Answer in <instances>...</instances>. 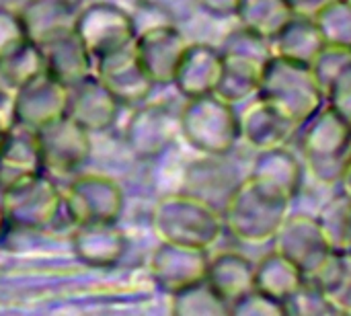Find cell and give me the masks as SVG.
<instances>
[{
  "label": "cell",
  "instance_id": "8d00e7d4",
  "mask_svg": "<svg viewBox=\"0 0 351 316\" xmlns=\"http://www.w3.org/2000/svg\"><path fill=\"white\" fill-rule=\"evenodd\" d=\"M27 29L19 10L0 6V60L27 43Z\"/></svg>",
  "mask_w": 351,
  "mask_h": 316
},
{
  "label": "cell",
  "instance_id": "7a4b0ae2",
  "mask_svg": "<svg viewBox=\"0 0 351 316\" xmlns=\"http://www.w3.org/2000/svg\"><path fill=\"white\" fill-rule=\"evenodd\" d=\"M306 173L323 187H339L351 162V123L329 103L298 130Z\"/></svg>",
  "mask_w": 351,
  "mask_h": 316
},
{
  "label": "cell",
  "instance_id": "6da1fadb",
  "mask_svg": "<svg viewBox=\"0 0 351 316\" xmlns=\"http://www.w3.org/2000/svg\"><path fill=\"white\" fill-rule=\"evenodd\" d=\"M150 226L158 243L185 245L206 251L216 247L222 234H226L222 212L181 189L162 195L154 204L150 212Z\"/></svg>",
  "mask_w": 351,
  "mask_h": 316
},
{
  "label": "cell",
  "instance_id": "f35d334b",
  "mask_svg": "<svg viewBox=\"0 0 351 316\" xmlns=\"http://www.w3.org/2000/svg\"><path fill=\"white\" fill-rule=\"evenodd\" d=\"M130 12H132V19H134L136 35L146 31V29L158 27V25L175 23L173 12L167 6H162L160 2H154V0H138Z\"/></svg>",
  "mask_w": 351,
  "mask_h": 316
},
{
  "label": "cell",
  "instance_id": "836d02e7",
  "mask_svg": "<svg viewBox=\"0 0 351 316\" xmlns=\"http://www.w3.org/2000/svg\"><path fill=\"white\" fill-rule=\"evenodd\" d=\"M315 21L329 45L351 49V2L329 0L315 14Z\"/></svg>",
  "mask_w": 351,
  "mask_h": 316
},
{
  "label": "cell",
  "instance_id": "cb8c5ba5",
  "mask_svg": "<svg viewBox=\"0 0 351 316\" xmlns=\"http://www.w3.org/2000/svg\"><path fill=\"white\" fill-rule=\"evenodd\" d=\"M78 10V0H27L19 8V14L29 41L43 45L51 37L72 31Z\"/></svg>",
  "mask_w": 351,
  "mask_h": 316
},
{
  "label": "cell",
  "instance_id": "60d3db41",
  "mask_svg": "<svg viewBox=\"0 0 351 316\" xmlns=\"http://www.w3.org/2000/svg\"><path fill=\"white\" fill-rule=\"evenodd\" d=\"M19 127L16 101L12 88H0V142Z\"/></svg>",
  "mask_w": 351,
  "mask_h": 316
},
{
  "label": "cell",
  "instance_id": "5bb4252c",
  "mask_svg": "<svg viewBox=\"0 0 351 316\" xmlns=\"http://www.w3.org/2000/svg\"><path fill=\"white\" fill-rule=\"evenodd\" d=\"M189 41L177 27V23L171 25H158L152 29H146L136 35L134 39V51L154 82V86H171L177 66L187 49Z\"/></svg>",
  "mask_w": 351,
  "mask_h": 316
},
{
  "label": "cell",
  "instance_id": "e575fe53",
  "mask_svg": "<svg viewBox=\"0 0 351 316\" xmlns=\"http://www.w3.org/2000/svg\"><path fill=\"white\" fill-rule=\"evenodd\" d=\"M286 316H327L339 315L333 302L327 298V294L319 288L317 282L311 278L304 280V284L294 292V296L284 304Z\"/></svg>",
  "mask_w": 351,
  "mask_h": 316
},
{
  "label": "cell",
  "instance_id": "52a82bcc",
  "mask_svg": "<svg viewBox=\"0 0 351 316\" xmlns=\"http://www.w3.org/2000/svg\"><path fill=\"white\" fill-rule=\"evenodd\" d=\"M0 202L8 226L19 230H47L64 216V193L45 173L0 191Z\"/></svg>",
  "mask_w": 351,
  "mask_h": 316
},
{
  "label": "cell",
  "instance_id": "ee69618b",
  "mask_svg": "<svg viewBox=\"0 0 351 316\" xmlns=\"http://www.w3.org/2000/svg\"><path fill=\"white\" fill-rule=\"evenodd\" d=\"M339 187H341L343 191L351 193V162L350 167H348V171H346V175H343V179H341V183H339Z\"/></svg>",
  "mask_w": 351,
  "mask_h": 316
},
{
  "label": "cell",
  "instance_id": "d6a6232c",
  "mask_svg": "<svg viewBox=\"0 0 351 316\" xmlns=\"http://www.w3.org/2000/svg\"><path fill=\"white\" fill-rule=\"evenodd\" d=\"M45 72L43 51L37 43L27 41L12 53L0 60V78L8 88H19Z\"/></svg>",
  "mask_w": 351,
  "mask_h": 316
},
{
  "label": "cell",
  "instance_id": "f6af8a7d",
  "mask_svg": "<svg viewBox=\"0 0 351 316\" xmlns=\"http://www.w3.org/2000/svg\"><path fill=\"white\" fill-rule=\"evenodd\" d=\"M8 230V220H6V214H4V208H2V202H0V239L2 234Z\"/></svg>",
  "mask_w": 351,
  "mask_h": 316
},
{
  "label": "cell",
  "instance_id": "bcb514c9",
  "mask_svg": "<svg viewBox=\"0 0 351 316\" xmlns=\"http://www.w3.org/2000/svg\"><path fill=\"white\" fill-rule=\"evenodd\" d=\"M350 2H351V0H350Z\"/></svg>",
  "mask_w": 351,
  "mask_h": 316
},
{
  "label": "cell",
  "instance_id": "484cf974",
  "mask_svg": "<svg viewBox=\"0 0 351 316\" xmlns=\"http://www.w3.org/2000/svg\"><path fill=\"white\" fill-rule=\"evenodd\" d=\"M222 58H224V70L216 95L232 105H241L255 99L261 88L263 70L267 62L245 53H224V51Z\"/></svg>",
  "mask_w": 351,
  "mask_h": 316
},
{
  "label": "cell",
  "instance_id": "3957f363",
  "mask_svg": "<svg viewBox=\"0 0 351 316\" xmlns=\"http://www.w3.org/2000/svg\"><path fill=\"white\" fill-rule=\"evenodd\" d=\"M298 130L327 105V93L321 86L313 66L276 56L263 70L259 95Z\"/></svg>",
  "mask_w": 351,
  "mask_h": 316
},
{
  "label": "cell",
  "instance_id": "e0dca14e",
  "mask_svg": "<svg viewBox=\"0 0 351 316\" xmlns=\"http://www.w3.org/2000/svg\"><path fill=\"white\" fill-rule=\"evenodd\" d=\"M95 76L109 88L121 107H136L148 101L154 82L142 68L134 45L95 62Z\"/></svg>",
  "mask_w": 351,
  "mask_h": 316
},
{
  "label": "cell",
  "instance_id": "7c38bea8",
  "mask_svg": "<svg viewBox=\"0 0 351 316\" xmlns=\"http://www.w3.org/2000/svg\"><path fill=\"white\" fill-rule=\"evenodd\" d=\"M210 265V251L173 245V243H158L150 257V278L158 290L167 296H173L202 280H206Z\"/></svg>",
  "mask_w": 351,
  "mask_h": 316
},
{
  "label": "cell",
  "instance_id": "d590c367",
  "mask_svg": "<svg viewBox=\"0 0 351 316\" xmlns=\"http://www.w3.org/2000/svg\"><path fill=\"white\" fill-rule=\"evenodd\" d=\"M351 64V49L348 47H339V45H325L323 51L317 56V60L313 62V70L321 82V86L325 88V93L329 90V86L335 82V78Z\"/></svg>",
  "mask_w": 351,
  "mask_h": 316
},
{
  "label": "cell",
  "instance_id": "5b68a950",
  "mask_svg": "<svg viewBox=\"0 0 351 316\" xmlns=\"http://www.w3.org/2000/svg\"><path fill=\"white\" fill-rule=\"evenodd\" d=\"M292 204L257 187L249 177L222 208L224 232L245 245H271Z\"/></svg>",
  "mask_w": 351,
  "mask_h": 316
},
{
  "label": "cell",
  "instance_id": "30bf717a",
  "mask_svg": "<svg viewBox=\"0 0 351 316\" xmlns=\"http://www.w3.org/2000/svg\"><path fill=\"white\" fill-rule=\"evenodd\" d=\"M37 140L41 148L43 171L49 177L78 173L93 152V134L68 115L37 130Z\"/></svg>",
  "mask_w": 351,
  "mask_h": 316
},
{
  "label": "cell",
  "instance_id": "ac0fdd59",
  "mask_svg": "<svg viewBox=\"0 0 351 316\" xmlns=\"http://www.w3.org/2000/svg\"><path fill=\"white\" fill-rule=\"evenodd\" d=\"M74 257L93 269H111L121 263L128 253V236L117 222L78 224L72 230Z\"/></svg>",
  "mask_w": 351,
  "mask_h": 316
},
{
  "label": "cell",
  "instance_id": "603a6c76",
  "mask_svg": "<svg viewBox=\"0 0 351 316\" xmlns=\"http://www.w3.org/2000/svg\"><path fill=\"white\" fill-rule=\"evenodd\" d=\"M39 47L43 51L45 72H49L66 86H74L95 72V60L78 39L74 29L51 37Z\"/></svg>",
  "mask_w": 351,
  "mask_h": 316
},
{
  "label": "cell",
  "instance_id": "9a60e30c",
  "mask_svg": "<svg viewBox=\"0 0 351 316\" xmlns=\"http://www.w3.org/2000/svg\"><path fill=\"white\" fill-rule=\"evenodd\" d=\"M247 177L269 195L294 204L302 191L306 167L302 158L288 146H278L257 150Z\"/></svg>",
  "mask_w": 351,
  "mask_h": 316
},
{
  "label": "cell",
  "instance_id": "7402d4cb",
  "mask_svg": "<svg viewBox=\"0 0 351 316\" xmlns=\"http://www.w3.org/2000/svg\"><path fill=\"white\" fill-rule=\"evenodd\" d=\"M43 173L37 132L19 125L0 142V191L12 189Z\"/></svg>",
  "mask_w": 351,
  "mask_h": 316
},
{
  "label": "cell",
  "instance_id": "2e32d148",
  "mask_svg": "<svg viewBox=\"0 0 351 316\" xmlns=\"http://www.w3.org/2000/svg\"><path fill=\"white\" fill-rule=\"evenodd\" d=\"M14 101L19 125L37 132L68 113L70 86L49 72H41L27 84L14 88Z\"/></svg>",
  "mask_w": 351,
  "mask_h": 316
},
{
  "label": "cell",
  "instance_id": "b9f144b4",
  "mask_svg": "<svg viewBox=\"0 0 351 316\" xmlns=\"http://www.w3.org/2000/svg\"><path fill=\"white\" fill-rule=\"evenodd\" d=\"M195 4L208 12L210 16H218V19H228L237 14V8L241 4V0H195Z\"/></svg>",
  "mask_w": 351,
  "mask_h": 316
},
{
  "label": "cell",
  "instance_id": "44dd1931",
  "mask_svg": "<svg viewBox=\"0 0 351 316\" xmlns=\"http://www.w3.org/2000/svg\"><path fill=\"white\" fill-rule=\"evenodd\" d=\"M239 117L241 140L249 144L255 152L288 146V142L298 134V127L261 97L247 101L245 109L239 111Z\"/></svg>",
  "mask_w": 351,
  "mask_h": 316
},
{
  "label": "cell",
  "instance_id": "7bdbcfd3",
  "mask_svg": "<svg viewBox=\"0 0 351 316\" xmlns=\"http://www.w3.org/2000/svg\"><path fill=\"white\" fill-rule=\"evenodd\" d=\"M329 0H288V4L292 6V10L296 14H315L321 6H325Z\"/></svg>",
  "mask_w": 351,
  "mask_h": 316
},
{
  "label": "cell",
  "instance_id": "1f68e13d",
  "mask_svg": "<svg viewBox=\"0 0 351 316\" xmlns=\"http://www.w3.org/2000/svg\"><path fill=\"white\" fill-rule=\"evenodd\" d=\"M169 298H171V313L175 316L230 315L228 302L208 284V280H202Z\"/></svg>",
  "mask_w": 351,
  "mask_h": 316
},
{
  "label": "cell",
  "instance_id": "8992f818",
  "mask_svg": "<svg viewBox=\"0 0 351 316\" xmlns=\"http://www.w3.org/2000/svg\"><path fill=\"white\" fill-rule=\"evenodd\" d=\"M74 31L95 62L134 45L136 39L132 12L111 0H93L80 6Z\"/></svg>",
  "mask_w": 351,
  "mask_h": 316
},
{
  "label": "cell",
  "instance_id": "8fae6325",
  "mask_svg": "<svg viewBox=\"0 0 351 316\" xmlns=\"http://www.w3.org/2000/svg\"><path fill=\"white\" fill-rule=\"evenodd\" d=\"M271 247L288 257L306 278L315 276L333 251L317 220V214L290 212Z\"/></svg>",
  "mask_w": 351,
  "mask_h": 316
},
{
  "label": "cell",
  "instance_id": "4dcf8cb0",
  "mask_svg": "<svg viewBox=\"0 0 351 316\" xmlns=\"http://www.w3.org/2000/svg\"><path fill=\"white\" fill-rule=\"evenodd\" d=\"M317 220L333 251H351V193L339 187V191L321 206Z\"/></svg>",
  "mask_w": 351,
  "mask_h": 316
},
{
  "label": "cell",
  "instance_id": "4fadbf2b",
  "mask_svg": "<svg viewBox=\"0 0 351 316\" xmlns=\"http://www.w3.org/2000/svg\"><path fill=\"white\" fill-rule=\"evenodd\" d=\"M247 173H243L241 167L230 160V154H199V158L187 165L181 181V191L195 195L222 212L230 195L247 179Z\"/></svg>",
  "mask_w": 351,
  "mask_h": 316
},
{
  "label": "cell",
  "instance_id": "ffe728a7",
  "mask_svg": "<svg viewBox=\"0 0 351 316\" xmlns=\"http://www.w3.org/2000/svg\"><path fill=\"white\" fill-rule=\"evenodd\" d=\"M121 105L109 93V88L95 76H86L78 84L70 86V101H68V117L88 130L93 136L111 130L119 117Z\"/></svg>",
  "mask_w": 351,
  "mask_h": 316
},
{
  "label": "cell",
  "instance_id": "d4e9b609",
  "mask_svg": "<svg viewBox=\"0 0 351 316\" xmlns=\"http://www.w3.org/2000/svg\"><path fill=\"white\" fill-rule=\"evenodd\" d=\"M206 280L232 308L234 302L255 290V261L239 251L210 255Z\"/></svg>",
  "mask_w": 351,
  "mask_h": 316
},
{
  "label": "cell",
  "instance_id": "83f0119b",
  "mask_svg": "<svg viewBox=\"0 0 351 316\" xmlns=\"http://www.w3.org/2000/svg\"><path fill=\"white\" fill-rule=\"evenodd\" d=\"M306 276L280 251L271 247L267 255L255 261V290L286 304L304 284Z\"/></svg>",
  "mask_w": 351,
  "mask_h": 316
},
{
  "label": "cell",
  "instance_id": "f1b7e54d",
  "mask_svg": "<svg viewBox=\"0 0 351 316\" xmlns=\"http://www.w3.org/2000/svg\"><path fill=\"white\" fill-rule=\"evenodd\" d=\"M296 12L288 0H241L234 19L241 27L255 31L261 37L274 39Z\"/></svg>",
  "mask_w": 351,
  "mask_h": 316
},
{
  "label": "cell",
  "instance_id": "ab89813d",
  "mask_svg": "<svg viewBox=\"0 0 351 316\" xmlns=\"http://www.w3.org/2000/svg\"><path fill=\"white\" fill-rule=\"evenodd\" d=\"M327 103L351 123V64L329 86Z\"/></svg>",
  "mask_w": 351,
  "mask_h": 316
},
{
  "label": "cell",
  "instance_id": "ba28073f",
  "mask_svg": "<svg viewBox=\"0 0 351 316\" xmlns=\"http://www.w3.org/2000/svg\"><path fill=\"white\" fill-rule=\"evenodd\" d=\"M64 193V216L70 224L117 222L125 208V195L119 183L107 175H76Z\"/></svg>",
  "mask_w": 351,
  "mask_h": 316
},
{
  "label": "cell",
  "instance_id": "277c9868",
  "mask_svg": "<svg viewBox=\"0 0 351 316\" xmlns=\"http://www.w3.org/2000/svg\"><path fill=\"white\" fill-rule=\"evenodd\" d=\"M179 127L181 138L197 154H232L243 142L237 105L224 101L216 93L185 99L183 107L179 109Z\"/></svg>",
  "mask_w": 351,
  "mask_h": 316
},
{
  "label": "cell",
  "instance_id": "d6986e66",
  "mask_svg": "<svg viewBox=\"0 0 351 316\" xmlns=\"http://www.w3.org/2000/svg\"><path fill=\"white\" fill-rule=\"evenodd\" d=\"M224 70V58L220 47L210 43H189L173 78L177 93L183 99H195L214 95Z\"/></svg>",
  "mask_w": 351,
  "mask_h": 316
},
{
  "label": "cell",
  "instance_id": "74e56055",
  "mask_svg": "<svg viewBox=\"0 0 351 316\" xmlns=\"http://www.w3.org/2000/svg\"><path fill=\"white\" fill-rule=\"evenodd\" d=\"M230 315L241 316H286V306L267 294L253 290L247 296H243L239 302L232 304Z\"/></svg>",
  "mask_w": 351,
  "mask_h": 316
},
{
  "label": "cell",
  "instance_id": "f546056e",
  "mask_svg": "<svg viewBox=\"0 0 351 316\" xmlns=\"http://www.w3.org/2000/svg\"><path fill=\"white\" fill-rule=\"evenodd\" d=\"M311 280L319 284L339 315H351V251H331Z\"/></svg>",
  "mask_w": 351,
  "mask_h": 316
},
{
  "label": "cell",
  "instance_id": "9c48e42d",
  "mask_svg": "<svg viewBox=\"0 0 351 316\" xmlns=\"http://www.w3.org/2000/svg\"><path fill=\"white\" fill-rule=\"evenodd\" d=\"M179 138V109L162 101L136 105L123 130L128 150L140 160H154L167 154Z\"/></svg>",
  "mask_w": 351,
  "mask_h": 316
},
{
  "label": "cell",
  "instance_id": "4316f807",
  "mask_svg": "<svg viewBox=\"0 0 351 316\" xmlns=\"http://www.w3.org/2000/svg\"><path fill=\"white\" fill-rule=\"evenodd\" d=\"M274 53L286 60H294L306 66H313L317 56L327 45L315 16L294 14L290 23L271 39Z\"/></svg>",
  "mask_w": 351,
  "mask_h": 316
}]
</instances>
